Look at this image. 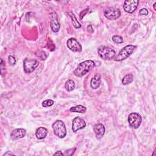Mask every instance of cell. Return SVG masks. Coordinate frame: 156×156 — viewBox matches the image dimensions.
Here are the masks:
<instances>
[{"label":"cell","mask_w":156,"mask_h":156,"mask_svg":"<svg viewBox=\"0 0 156 156\" xmlns=\"http://www.w3.org/2000/svg\"><path fill=\"white\" fill-rule=\"evenodd\" d=\"M86 126V122L84 119L79 116L75 117L72 122V130L74 132L83 129Z\"/></svg>","instance_id":"10"},{"label":"cell","mask_w":156,"mask_h":156,"mask_svg":"<svg viewBox=\"0 0 156 156\" xmlns=\"http://www.w3.org/2000/svg\"><path fill=\"white\" fill-rule=\"evenodd\" d=\"M98 52L99 57L105 60H110L114 58L116 55L115 51L112 48L104 46H100L98 49Z\"/></svg>","instance_id":"3"},{"label":"cell","mask_w":156,"mask_h":156,"mask_svg":"<svg viewBox=\"0 0 156 156\" xmlns=\"http://www.w3.org/2000/svg\"><path fill=\"white\" fill-rule=\"evenodd\" d=\"M50 25L52 30L54 32H57L60 29V24L58 22V17L55 12H52L50 14Z\"/></svg>","instance_id":"11"},{"label":"cell","mask_w":156,"mask_h":156,"mask_svg":"<svg viewBox=\"0 0 156 156\" xmlns=\"http://www.w3.org/2000/svg\"><path fill=\"white\" fill-rule=\"evenodd\" d=\"M101 75L96 74L91 80L90 85L93 89H97L99 88L101 84Z\"/></svg>","instance_id":"14"},{"label":"cell","mask_w":156,"mask_h":156,"mask_svg":"<svg viewBox=\"0 0 156 156\" xmlns=\"http://www.w3.org/2000/svg\"><path fill=\"white\" fill-rule=\"evenodd\" d=\"M68 15L71 18V22H72V24L74 26V27L76 29H79V28H80L81 27V25L79 23V22L77 21L75 15L71 12H69L68 13Z\"/></svg>","instance_id":"16"},{"label":"cell","mask_w":156,"mask_h":156,"mask_svg":"<svg viewBox=\"0 0 156 156\" xmlns=\"http://www.w3.org/2000/svg\"><path fill=\"white\" fill-rule=\"evenodd\" d=\"M133 80V76L132 74H128L124 76L122 79V83L123 85H127L130 83Z\"/></svg>","instance_id":"18"},{"label":"cell","mask_w":156,"mask_h":156,"mask_svg":"<svg viewBox=\"0 0 156 156\" xmlns=\"http://www.w3.org/2000/svg\"><path fill=\"white\" fill-rule=\"evenodd\" d=\"M104 15L106 18L110 20H115L121 16V12L119 9L115 7H108L104 12Z\"/></svg>","instance_id":"6"},{"label":"cell","mask_w":156,"mask_h":156,"mask_svg":"<svg viewBox=\"0 0 156 156\" xmlns=\"http://www.w3.org/2000/svg\"><path fill=\"white\" fill-rule=\"evenodd\" d=\"M54 155H63V153H62L60 151H57L56 152H55L54 154Z\"/></svg>","instance_id":"27"},{"label":"cell","mask_w":156,"mask_h":156,"mask_svg":"<svg viewBox=\"0 0 156 156\" xmlns=\"http://www.w3.org/2000/svg\"><path fill=\"white\" fill-rule=\"evenodd\" d=\"M112 40L115 43H118V44H121L123 42V40H122V37H121L119 35H114L112 37Z\"/></svg>","instance_id":"20"},{"label":"cell","mask_w":156,"mask_h":156,"mask_svg":"<svg viewBox=\"0 0 156 156\" xmlns=\"http://www.w3.org/2000/svg\"><path fill=\"white\" fill-rule=\"evenodd\" d=\"M13 155L12 153H10V152H6V153H5L3 155Z\"/></svg>","instance_id":"28"},{"label":"cell","mask_w":156,"mask_h":156,"mask_svg":"<svg viewBox=\"0 0 156 156\" xmlns=\"http://www.w3.org/2000/svg\"><path fill=\"white\" fill-rule=\"evenodd\" d=\"M142 118L138 113H131L128 116L129 126L133 129H138L141 124Z\"/></svg>","instance_id":"5"},{"label":"cell","mask_w":156,"mask_h":156,"mask_svg":"<svg viewBox=\"0 0 156 156\" xmlns=\"http://www.w3.org/2000/svg\"><path fill=\"white\" fill-rule=\"evenodd\" d=\"M52 129L58 137L60 138H64L66 135V129L65 123L61 120H57L52 124Z\"/></svg>","instance_id":"4"},{"label":"cell","mask_w":156,"mask_h":156,"mask_svg":"<svg viewBox=\"0 0 156 156\" xmlns=\"http://www.w3.org/2000/svg\"><path fill=\"white\" fill-rule=\"evenodd\" d=\"M66 44L68 49L73 52H79L82 50L81 44L74 38H71L68 39L66 41Z\"/></svg>","instance_id":"9"},{"label":"cell","mask_w":156,"mask_h":156,"mask_svg":"<svg viewBox=\"0 0 156 156\" xmlns=\"http://www.w3.org/2000/svg\"><path fill=\"white\" fill-rule=\"evenodd\" d=\"M54 104V101L52 99H46L42 102V106L44 107H51Z\"/></svg>","instance_id":"21"},{"label":"cell","mask_w":156,"mask_h":156,"mask_svg":"<svg viewBox=\"0 0 156 156\" xmlns=\"http://www.w3.org/2000/svg\"><path fill=\"white\" fill-rule=\"evenodd\" d=\"M76 150V147L73 148V149H68V150H66L65 151V154H63V155H73V154L74 153Z\"/></svg>","instance_id":"22"},{"label":"cell","mask_w":156,"mask_h":156,"mask_svg":"<svg viewBox=\"0 0 156 156\" xmlns=\"http://www.w3.org/2000/svg\"><path fill=\"white\" fill-rule=\"evenodd\" d=\"M93 130L94 132L96 137L97 139H101L105 133V127L102 124H96L93 127Z\"/></svg>","instance_id":"13"},{"label":"cell","mask_w":156,"mask_h":156,"mask_svg":"<svg viewBox=\"0 0 156 156\" xmlns=\"http://www.w3.org/2000/svg\"><path fill=\"white\" fill-rule=\"evenodd\" d=\"M139 14L141 15H147L148 14V10L146 9H141L139 11Z\"/></svg>","instance_id":"24"},{"label":"cell","mask_w":156,"mask_h":156,"mask_svg":"<svg viewBox=\"0 0 156 156\" xmlns=\"http://www.w3.org/2000/svg\"><path fill=\"white\" fill-rule=\"evenodd\" d=\"M48 133V130L45 127H40L36 130L35 132V135L37 138L39 140H42L44 138Z\"/></svg>","instance_id":"15"},{"label":"cell","mask_w":156,"mask_h":156,"mask_svg":"<svg viewBox=\"0 0 156 156\" xmlns=\"http://www.w3.org/2000/svg\"><path fill=\"white\" fill-rule=\"evenodd\" d=\"M136 48V46L132 44H129L124 46L114 57V60L116 62H120L126 59L133 53Z\"/></svg>","instance_id":"2"},{"label":"cell","mask_w":156,"mask_h":156,"mask_svg":"<svg viewBox=\"0 0 156 156\" xmlns=\"http://www.w3.org/2000/svg\"><path fill=\"white\" fill-rule=\"evenodd\" d=\"M75 87V83L73 80H68L66 82L65 85V88L66 91H71L74 90Z\"/></svg>","instance_id":"19"},{"label":"cell","mask_w":156,"mask_h":156,"mask_svg":"<svg viewBox=\"0 0 156 156\" xmlns=\"http://www.w3.org/2000/svg\"><path fill=\"white\" fill-rule=\"evenodd\" d=\"M155 5H156V2H155L154 4V10H156V8H155Z\"/></svg>","instance_id":"29"},{"label":"cell","mask_w":156,"mask_h":156,"mask_svg":"<svg viewBox=\"0 0 156 156\" xmlns=\"http://www.w3.org/2000/svg\"><path fill=\"white\" fill-rule=\"evenodd\" d=\"M9 64L11 65H14L16 63V60L15 58V57H13V56L12 55H9Z\"/></svg>","instance_id":"23"},{"label":"cell","mask_w":156,"mask_h":156,"mask_svg":"<svg viewBox=\"0 0 156 156\" xmlns=\"http://www.w3.org/2000/svg\"><path fill=\"white\" fill-rule=\"evenodd\" d=\"M88 11V9H85L84 10H83V11H82V12H80V20L82 19V18L84 16L85 14L87 13Z\"/></svg>","instance_id":"25"},{"label":"cell","mask_w":156,"mask_h":156,"mask_svg":"<svg viewBox=\"0 0 156 156\" xmlns=\"http://www.w3.org/2000/svg\"><path fill=\"white\" fill-rule=\"evenodd\" d=\"M87 30H88V32H90V33H93V27H92V26H91V25L88 26V27H87Z\"/></svg>","instance_id":"26"},{"label":"cell","mask_w":156,"mask_h":156,"mask_svg":"<svg viewBox=\"0 0 156 156\" xmlns=\"http://www.w3.org/2000/svg\"><path fill=\"white\" fill-rule=\"evenodd\" d=\"M95 63L93 60H85L79 63L76 69L74 71V74L77 77H82L93 69Z\"/></svg>","instance_id":"1"},{"label":"cell","mask_w":156,"mask_h":156,"mask_svg":"<svg viewBox=\"0 0 156 156\" xmlns=\"http://www.w3.org/2000/svg\"><path fill=\"white\" fill-rule=\"evenodd\" d=\"M138 3V0H126L124 2V10L127 13H132L136 9Z\"/></svg>","instance_id":"8"},{"label":"cell","mask_w":156,"mask_h":156,"mask_svg":"<svg viewBox=\"0 0 156 156\" xmlns=\"http://www.w3.org/2000/svg\"><path fill=\"white\" fill-rule=\"evenodd\" d=\"M87 108L85 106L82 105H78L74 107H71L69 111L71 112H76V113H84L85 112Z\"/></svg>","instance_id":"17"},{"label":"cell","mask_w":156,"mask_h":156,"mask_svg":"<svg viewBox=\"0 0 156 156\" xmlns=\"http://www.w3.org/2000/svg\"><path fill=\"white\" fill-rule=\"evenodd\" d=\"M26 130L24 129H15L13 130L10 133V137L12 140H18L20 138H22L26 136Z\"/></svg>","instance_id":"12"},{"label":"cell","mask_w":156,"mask_h":156,"mask_svg":"<svg viewBox=\"0 0 156 156\" xmlns=\"http://www.w3.org/2000/svg\"><path fill=\"white\" fill-rule=\"evenodd\" d=\"M38 62L35 59L26 58L24 60V70L26 73H30L33 72L35 68L38 66Z\"/></svg>","instance_id":"7"}]
</instances>
